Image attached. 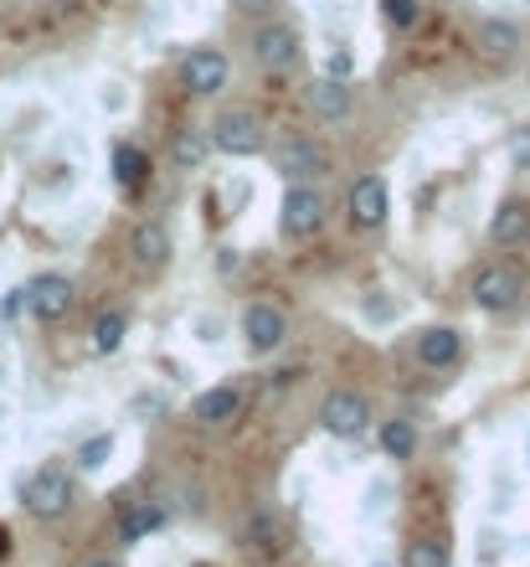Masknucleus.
Masks as SVG:
<instances>
[{
  "label": "nucleus",
  "instance_id": "obj_16",
  "mask_svg": "<svg viewBox=\"0 0 530 567\" xmlns=\"http://www.w3.org/2000/svg\"><path fill=\"white\" fill-rule=\"evenodd\" d=\"M242 413V388L221 382V388H207L201 398L191 403V423L196 429H227V423Z\"/></svg>",
  "mask_w": 530,
  "mask_h": 567
},
{
  "label": "nucleus",
  "instance_id": "obj_21",
  "mask_svg": "<svg viewBox=\"0 0 530 567\" xmlns=\"http://www.w3.org/2000/svg\"><path fill=\"white\" fill-rule=\"evenodd\" d=\"M124 336H129V315H124V310H104L98 320H93V330H89V346L98 351V357H114L118 346H124Z\"/></svg>",
  "mask_w": 530,
  "mask_h": 567
},
{
  "label": "nucleus",
  "instance_id": "obj_10",
  "mask_svg": "<svg viewBox=\"0 0 530 567\" xmlns=\"http://www.w3.org/2000/svg\"><path fill=\"white\" fill-rule=\"evenodd\" d=\"M320 429L330 433V439H366L371 429V403L361 398V392H330L320 403Z\"/></svg>",
  "mask_w": 530,
  "mask_h": 567
},
{
  "label": "nucleus",
  "instance_id": "obj_12",
  "mask_svg": "<svg viewBox=\"0 0 530 567\" xmlns=\"http://www.w3.org/2000/svg\"><path fill=\"white\" fill-rule=\"evenodd\" d=\"M242 341H248L252 357H273L283 341H289V315L279 305H248L242 315Z\"/></svg>",
  "mask_w": 530,
  "mask_h": 567
},
{
  "label": "nucleus",
  "instance_id": "obj_27",
  "mask_svg": "<svg viewBox=\"0 0 530 567\" xmlns=\"http://www.w3.org/2000/svg\"><path fill=\"white\" fill-rule=\"evenodd\" d=\"M505 150H510V165H516V171H530V124H520Z\"/></svg>",
  "mask_w": 530,
  "mask_h": 567
},
{
  "label": "nucleus",
  "instance_id": "obj_9",
  "mask_svg": "<svg viewBox=\"0 0 530 567\" xmlns=\"http://www.w3.org/2000/svg\"><path fill=\"white\" fill-rule=\"evenodd\" d=\"M345 217H351L355 233H376L392 217V192H386L382 176H355L351 192H345Z\"/></svg>",
  "mask_w": 530,
  "mask_h": 567
},
{
  "label": "nucleus",
  "instance_id": "obj_15",
  "mask_svg": "<svg viewBox=\"0 0 530 567\" xmlns=\"http://www.w3.org/2000/svg\"><path fill=\"white\" fill-rule=\"evenodd\" d=\"M458 357H464V336L454 326L417 330V361H423L427 372H448V367H458Z\"/></svg>",
  "mask_w": 530,
  "mask_h": 567
},
{
  "label": "nucleus",
  "instance_id": "obj_29",
  "mask_svg": "<svg viewBox=\"0 0 530 567\" xmlns=\"http://www.w3.org/2000/svg\"><path fill=\"white\" fill-rule=\"evenodd\" d=\"M6 557H11V526L0 522V563H6Z\"/></svg>",
  "mask_w": 530,
  "mask_h": 567
},
{
  "label": "nucleus",
  "instance_id": "obj_26",
  "mask_svg": "<svg viewBox=\"0 0 530 567\" xmlns=\"http://www.w3.org/2000/svg\"><path fill=\"white\" fill-rule=\"evenodd\" d=\"M252 547H258V553H273V547H279V526H273V516H258V522H252Z\"/></svg>",
  "mask_w": 530,
  "mask_h": 567
},
{
  "label": "nucleus",
  "instance_id": "obj_19",
  "mask_svg": "<svg viewBox=\"0 0 530 567\" xmlns=\"http://www.w3.org/2000/svg\"><path fill=\"white\" fill-rule=\"evenodd\" d=\"M376 439H382V454L397 464H413L417 460V444H423V433H417L413 419H386L382 429H376Z\"/></svg>",
  "mask_w": 530,
  "mask_h": 567
},
{
  "label": "nucleus",
  "instance_id": "obj_3",
  "mask_svg": "<svg viewBox=\"0 0 530 567\" xmlns=\"http://www.w3.org/2000/svg\"><path fill=\"white\" fill-rule=\"evenodd\" d=\"M324 223H330V202H324V192L314 186V181H304V186H289V192H283L279 227H283V238H289V243L320 238Z\"/></svg>",
  "mask_w": 530,
  "mask_h": 567
},
{
  "label": "nucleus",
  "instance_id": "obj_20",
  "mask_svg": "<svg viewBox=\"0 0 530 567\" xmlns=\"http://www.w3.org/2000/svg\"><path fill=\"white\" fill-rule=\"evenodd\" d=\"M207 155H211V140H207V130H176V140H170V165L176 171H201L207 165Z\"/></svg>",
  "mask_w": 530,
  "mask_h": 567
},
{
  "label": "nucleus",
  "instance_id": "obj_30",
  "mask_svg": "<svg viewBox=\"0 0 530 567\" xmlns=\"http://www.w3.org/2000/svg\"><path fill=\"white\" fill-rule=\"evenodd\" d=\"M89 567H118V563H108V557H104V563H89Z\"/></svg>",
  "mask_w": 530,
  "mask_h": 567
},
{
  "label": "nucleus",
  "instance_id": "obj_11",
  "mask_svg": "<svg viewBox=\"0 0 530 567\" xmlns=\"http://www.w3.org/2000/svg\"><path fill=\"white\" fill-rule=\"evenodd\" d=\"M170 254H176V238H170V227L160 217H145V223H134L129 233V264L139 274H165L170 269Z\"/></svg>",
  "mask_w": 530,
  "mask_h": 567
},
{
  "label": "nucleus",
  "instance_id": "obj_1",
  "mask_svg": "<svg viewBox=\"0 0 530 567\" xmlns=\"http://www.w3.org/2000/svg\"><path fill=\"white\" fill-rule=\"evenodd\" d=\"M207 140L227 161H252V155L268 150V124H263V114H252V109H221L217 120H211Z\"/></svg>",
  "mask_w": 530,
  "mask_h": 567
},
{
  "label": "nucleus",
  "instance_id": "obj_22",
  "mask_svg": "<svg viewBox=\"0 0 530 567\" xmlns=\"http://www.w3.org/2000/svg\"><path fill=\"white\" fill-rule=\"evenodd\" d=\"M149 176V155L139 145H114V181L124 192H139Z\"/></svg>",
  "mask_w": 530,
  "mask_h": 567
},
{
  "label": "nucleus",
  "instance_id": "obj_25",
  "mask_svg": "<svg viewBox=\"0 0 530 567\" xmlns=\"http://www.w3.org/2000/svg\"><path fill=\"white\" fill-rule=\"evenodd\" d=\"M417 16H423V6H417V0H382V21L392 31H413Z\"/></svg>",
  "mask_w": 530,
  "mask_h": 567
},
{
  "label": "nucleus",
  "instance_id": "obj_17",
  "mask_svg": "<svg viewBox=\"0 0 530 567\" xmlns=\"http://www.w3.org/2000/svg\"><path fill=\"white\" fill-rule=\"evenodd\" d=\"M489 243L495 248H530V202H520V196L500 202L489 217Z\"/></svg>",
  "mask_w": 530,
  "mask_h": 567
},
{
  "label": "nucleus",
  "instance_id": "obj_28",
  "mask_svg": "<svg viewBox=\"0 0 530 567\" xmlns=\"http://www.w3.org/2000/svg\"><path fill=\"white\" fill-rule=\"evenodd\" d=\"M273 6L279 0H232V11H242V16H273Z\"/></svg>",
  "mask_w": 530,
  "mask_h": 567
},
{
  "label": "nucleus",
  "instance_id": "obj_13",
  "mask_svg": "<svg viewBox=\"0 0 530 567\" xmlns=\"http://www.w3.org/2000/svg\"><path fill=\"white\" fill-rule=\"evenodd\" d=\"M304 104H310L314 120L324 124H340V120H351L355 114V83L351 78H314L310 89H304Z\"/></svg>",
  "mask_w": 530,
  "mask_h": 567
},
{
  "label": "nucleus",
  "instance_id": "obj_31",
  "mask_svg": "<svg viewBox=\"0 0 530 567\" xmlns=\"http://www.w3.org/2000/svg\"><path fill=\"white\" fill-rule=\"evenodd\" d=\"M196 567H211V563H196Z\"/></svg>",
  "mask_w": 530,
  "mask_h": 567
},
{
  "label": "nucleus",
  "instance_id": "obj_6",
  "mask_svg": "<svg viewBox=\"0 0 530 567\" xmlns=\"http://www.w3.org/2000/svg\"><path fill=\"white\" fill-rule=\"evenodd\" d=\"M299 58H304V42H299V31L289 21H258L252 27V62L263 68V73H294Z\"/></svg>",
  "mask_w": 530,
  "mask_h": 567
},
{
  "label": "nucleus",
  "instance_id": "obj_8",
  "mask_svg": "<svg viewBox=\"0 0 530 567\" xmlns=\"http://www.w3.org/2000/svg\"><path fill=\"white\" fill-rule=\"evenodd\" d=\"M273 171H279L289 186H304V181H324L330 176V150L314 145V140L294 135L273 145Z\"/></svg>",
  "mask_w": 530,
  "mask_h": 567
},
{
  "label": "nucleus",
  "instance_id": "obj_7",
  "mask_svg": "<svg viewBox=\"0 0 530 567\" xmlns=\"http://www.w3.org/2000/svg\"><path fill=\"white\" fill-rule=\"evenodd\" d=\"M227 83H232V62H227L221 47H191L180 58V89L191 99H221Z\"/></svg>",
  "mask_w": 530,
  "mask_h": 567
},
{
  "label": "nucleus",
  "instance_id": "obj_5",
  "mask_svg": "<svg viewBox=\"0 0 530 567\" xmlns=\"http://www.w3.org/2000/svg\"><path fill=\"white\" fill-rule=\"evenodd\" d=\"M73 305H77V284L67 279V274H37V279L21 284V310H27L31 320H42V326L67 320Z\"/></svg>",
  "mask_w": 530,
  "mask_h": 567
},
{
  "label": "nucleus",
  "instance_id": "obj_14",
  "mask_svg": "<svg viewBox=\"0 0 530 567\" xmlns=\"http://www.w3.org/2000/svg\"><path fill=\"white\" fill-rule=\"evenodd\" d=\"M165 522H170V511H165L160 501H124L114 516V537L124 542V547H134V542H145L149 532H160Z\"/></svg>",
  "mask_w": 530,
  "mask_h": 567
},
{
  "label": "nucleus",
  "instance_id": "obj_2",
  "mask_svg": "<svg viewBox=\"0 0 530 567\" xmlns=\"http://www.w3.org/2000/svg\"><path fill=\"white\" fill-rule=\"evenodd\" d=\"M77 491H73V475L62 464H37L27 480H21V506L37 516V522H62L73 511Z\"/></svg>",
  "mask_w": 530,
  "mask_h": 567
},
{
  "label": "nucleus",
  "instance_id": "obj_24",
  "mask_svg": "<svg viewBox=\"0 0 530 567\" xmlns=\"http://www.w3.org/2000/svg\"><path fill=\"white\" fill-rule=\"evenodd\" d=\"M73 460H77V470H83V475H93V470H104V464L114 460V433H93V439H83Z\"/></svg>",
  "mask_w": 530,
  "mask_h": 567
},
{
  "label": "nucleus",
  "instance_id": "obj_4",
  "mask_svg": "<svg viewBox=\"0 0 530 567\" xmlns=\"http://www.w3.org/2000/svg\"><path fill=\"white\" fill-rule=\"evenodd\" d=\"M469 299H474V310H485V315L520 310V299H526V274L510 269V264H485V269H474V279H469Z\"/></svg>",
  "mask_w": 530,
  "mask_h": 567
},
{
  "label": "nucleus",
  "instance_id": "obj_18",
  "mask_svg": "<svg viewBox=\"0 0 530 567\" xmlns=\"http://www.w3.org/2000/svg\"><path fill=\"white\" fill-rule=\"evenodd\" d=\"M474 47H479V58H489V62H510L520 52V27L505 21V16H485V21L474 27Z\"/></svg>",
  "mask_w": 530,
  "mask_h": 567
},
{
  "label": "nucleus",
  "instance_id": "obj_23",
  "mask_svg": "<svg viewBox=\"0 0 530 567\" xmlns=\"http://www.w3.org/2000/svg\"><path fill=\"white\" fill-rule=\"evenodd\" d=\"M402 567H448V542L443 537H413L407 553H402Z\"/></svg>",
  "mask_w": 530,
  "mask_h": 567
}]
</instances>
